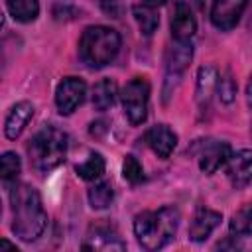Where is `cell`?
I'll use <instances>...</instances> for the list:
<instances>
[{"instance_id":"cell-1","label":"cell","mask_w":252,"mask_h":252,"mask_svg":"<svg viewBox=\"0 0 252 252\" xmlns=\"http://www.w3.org/2000/svg\"><path fill=\"white\" fill-rule=\"evenodd\" d=\"M10 205H12V230L24 242H32L41 236L47 215L43 211L39 193L28 183H16L10 189Z\"/></svg>"},{"instance_id":"cell-2","label":"cell","mask_w":252,"mask_h":252,"mask_svg":"<svg viewBox=\"0 0 252 252\" xmlns=\"http://www.w3.org/2000/svg\"><path fill=\"white\" fill-rule=\"evenodd\" d=\"M179 226V211L175 207H161L158 211H144L134 219V234L142 248L159 250L167 246Z\"/></svg>"},{"instance_id":"cell-3","label":"cell","mask_w":252,"mask_h":252,"mask_svg":"<svg viewBox=\"0 0 252 252\" xmlns=\"http://www.w3.org/2000/svg\"><path fill=\"white\" fill-rule=\"evenodd\" d=\"M67 134L55 126H43L28 144V156L33 169L47 173L61 165L67 156Z\"/></svg>"},{"instance_id":"cell-4","label":"cell","mask_w":252,"mask_h":252,"mask_svg":"<svg viewBox=\"0 0 252 252\" xmlns=\"http://www.w3.org/2000/svg\"><path fill=\"white\" fill-rule=\"evenodd\" d=\"M120 51V35L106 26H89L79 39V57L93 69H100L114 61Z\"/></svg>"},{"instance_id":"cell-5","label":"cell","mask_w":252,"mask_h":252,"mask_svg":"<svg viewBox=\"0 0 252 252\" xmlns=\"http://www.w3.org/2000/svg\"><path fill=\"white\" fill-rule=\"evenodd\" d=\"M120 100L124 114L130 124H142L148 118V100H150V83L142 77H136L124 85L120 91Z\"/></svg>"},{"instance_id":"cell-6","label":"cell","mask_w":252,"mask_h":252,"mask_svg":"<svg viewBox=\"0 0 252 252\" xmlns=\"http://www.w3.org/2000/svg\"><path fill=\"white\" fill-rule=\"evenodd\" d=\"M199 148V167L203 173L213 175L222 163L228 161L230 158V146L226 142H215V140H199L195 144Z\"/></svg>"},{"instance_id":"cell-7","label":"cell","mask_w":252,"mask_h":252,"mask_svg":"<svg viewBox=\"0 0 252 252\" xmlns=\"http://www.w3.org/2000/svg\"><path fill=\"white\" fill-rule=\"evenodd\" d=\"M87 94V85L83 79L77 77H65L55 91V104L61 114H71Z\"/></svg>"},{"instance_id":"cell-8","label":"cell","mask_w":252,"mask_h":252,"mask_svg":"<svg viewBox=\"0 0 252 252\" xmlns=\"http://www.w3.org/2000/svg\"><path fill=\"white\" fill-rule=\"evenodd\" d=\"M244 8L246 0H215L211 8V22L217 30L228 32L238 24Z\"/></svg>"},{"instance_id":"cell-9","label":"cell","mask_w":252,"mask_h":252,"mask_svg":"<svg viewBox=\"0 0 252 252\" xmlns=\"http://www.w3.org/2000/svg\"><path fill=\"white\" fill-rule=\"evenodd\" d=\"M226 175L236 189L252 183V150H240L236 154H230Z\"/></svg>"},{"instance_id":"cell-10","label":"cell","mask_w":252,"mask_h":252,"mask_svg":"<svg viewBox=\"0 0 252 252\" xmlns=\"http://www.w3.org/2000/svg\"><path fill=\"white\" fill-rule=\"evenodd\" d=\"M144 140H146V144L154 150V154H158V156L163 158V159L169 158L171 152H173L175 146H177V136H175V132H173L169 126H165V124H156V126H152V128L146 132Z\"/></svg>"},{"instance_id":"cell-11","label":"cell","mask_w":252,"mask_h":252,"mask_svg":"<svg viewBox=\"0 0 252 252\" xmlns=\"http://www.w3.org/2000/svg\"><path fill=\"white\" fill-rule=\"evenodd\" d=\"M222 215L211 209H199L189 224V238L193 242H203L209 238V234L220 224Z\"/></svg>"},{"instance_id":"cell-12","label":"cell","mask_w":252,"mask_h":252,"mask_svg":"<svg viewBox=\"0 0 252 252\" xmlns=\"http://www.w3.org/2000/svg\"><path fill=\"white\" fill-rule=\"evenodd\" d=\"M195 32H197V22L191 8L185 2H177L171 20V35L177 41H189Z\"/></svg>"},{"instance_id":"cell-13","label":"cell","mask_w":252,"mask_h":252,"mask_svg":"<svg viewBox=\"0 0 252 252\" xmlns=\"http://www.w3.org/2000/svg\"><path fill=\"white\" fill-rule=\"evenodd\" d=\"M32 116H33L32 102L22 100V102L14 104L10 108V112H8V116H6V122H4V134H6V138L8 140H16L24 132V128L28 126V122L32 120Z\"/></svg>"},{"instance_id":"cell-14","label":"cell","mask_w":252,"mask_h":252,"mask_svg":"<svg viewBox=\"0 0 252 252\" xmlns=\"http://www.w3.org/2000/svg\"><path fill=\"white\" fill-rule=\"evenodd\" d=\"M217 85H219V75H217V69L211 67V65H205L199 69V75H197V89H195V94H197V102L201 108L209 106L215 91H217Z\"/></svg>"},{"instance_id":"cell-15","label":"cell","mask_w":252,"mask_h":252,"mask_svg":"<svg viewBox=\"0 0 252 252\" xmlns=\"http://www.w3.org/2000/svg\"><path fill=\"white\" fill-rule=\"evenodd\" d=\"M83 248L91 250H124V242L118 238V234L110 226H94V230L89 234V240L83 244Z\"/></svg>"},{"instance_id":"cell-16","label":"cell","mask_w":252,"mask_h":252,"mask_svg":"<svg viewBox=\"0 0 252 252\" xmlns=\"http://www.w3.org/2000/svg\"><path fill=\"white\" fill-rule=\"evenodd\" d=\"M193 57V47L189 41H177L169 47L167 51V75H181L185 67L191 63Z\"/></svg>"},{"instance_id":"cell-17","label":"cell","mask_w":252,"mask_h":252,"mask_svg":"<svg viewBox=\"0 0 252 252\" xmlns=\"http://www.w3.org/2000/svg\"><path fill=\"white\" fill-rule=\"evenodd\" d=\"M116 100V83L112 79H102L93 89V106L96 110H108Z\"/></svg>"},{"instance_id":"cell-18","label":"cell","mask_w":252,"mask_h":252,"mask_svg":"<svg viewBox=\"0 0 252 252\" xmlns=\"http://www.w3.org/2000/svg\"><path fill=\"white\" fill-rule=\"evenodd\" d=\"M8 12L18 22H33L39 14V0H6Z\"/></svg>"},{"instance_id":"cell-19","label":"cell","mask_w":252,"mask_h":252,"mask_svg":"<svg viewBox=\"0 0 252 252\" xmlns=\"http://www.w3.org/2000/svg\"><path fill=\"white\" fill-rule=\"evenodd\" d=\"M134 18L140 26V32L144 35H152L156 30H158V24H159V16H158V10L150 4H136L134 6Z\"/></svg>"},{"instance_id":"cell-20","label":"cell","mask_w":252,"mask_h":252,"mask_svg":"<svg viewBox=\"0 0 252 252\" xmlns=\"http://www.w3.org/2000/svg\"><path fill=\"white\" fill-rule=\"evenodd\" d=\"M228 228L234 236H252V203L244 205L232 215Z\"/></svg>"},{"instance_id":"cell-21","label":"cell","mask_w":252,"mask_h":252,"mask_svg":"<svg viewBox=\"0 0 252 252\" xmlns=\"http://www.w3.org/2000/svg\"><path fill=\"white\" fill-rule=\"evenodd\" d=\"M75 171L79 173V177H83L85 181H94L104 173V158L100 154H91L83 163H77Z\"/></svg>"},{"instance_id":"cell-22","label":"cell","mask_w":252,"mask_h":252,"mask_svg":"<svg viewBox=\"0 0 252 252\" xmlns=\"http://www.w3.org/2000/svg\"><path fill=\"white\" fill-rule=\"evenodd\" d=\"M114 199V189L108 181H100L94 183L89 189V203L93 209H106Z\"/></svg>"},{"instance_id":"cell-23","label":"cell","mask_w":252,"mask_h":252,"mask_svg":"<svg viewBox=\"0 0 252 252\" xmlns=\"http://www.w3.org/2000/svg\"><path fill=\"white\" fill-rule=\"evenodd\" d=\"M22 169V161L18 158V154L14 152H4L2 158H0V173H2V179L4 181H12L18 177Z\"/></svg>"},{"instance_id":"cell-24","label":"cell","mask_w":252,"mask_h":252,"mask_svg":"<svg viewBox=\"0 0 252 252\" xmlns=\"http://www.w3.org/2000/svg\"><path fill=\"white\" fill-rule=\"evenodd\" d=\"M122 175L126 181H130L132 185L140 183L144 179V171H142V165L140 161L134 158V156H126L124 158V163H122Z\"/></svg>"},{"instance_id":"cell-25","label":"cell","mask_w":252,"mask_h":252,"mask_svg":"<svg viewBox=\"0 0 252 252\" xmlns=\"http://www.w3.org/2000/svg\"><path fill=\"white\" fill-rule=\"evenodd\" d=\"M217 93H219V98L228 104L234 100V94H236V83L234 79L230 77V73H224L220 79H219V85H217Z\"/></svg>"},{"instance_id":"cell-26","label":"cell","mask_w":252,"mask_h":252,"mask_svg":"<svg viewBox=\"0 0 252 252\" xmlns=\"http://www.w3.org/2000/svg\"><path fill=\"white\" fill-rule=\"evenodd\" d=\"M98 4H100L102 12H104L106 16H110V18H120L122 6H120L118 0H98Z\"/></svg>"},{"instance_id":"cell-27","label":"cell","mask_w":252,"mask_h":252,"mask_svg":"<svg viewBox=\"0 0 252 252\" xmlns=\"http://www.w3.org/2000/svg\"><path fill=\"white\" fill-rule=\"evenodd\" d=\"M104 130H106V126H104V122H102V120H98V122H93V124H91V134H93V136H94V134L98 136V134H102Z\"/></svg>"},{"instance_id":"cell-28","label":"cell","mask_w":252,"mask_h":252,"mask_svg":"<svg viewBox=\"0 0 252 252\" xmlns=\"http://www.w3.org/2000/svg\"><path fill=\"white\" fill-rule=\"evenodd\" d=\"M246 100H248V106H252V77L246 85Z\"/></svg>"},{"instance_id":"cell-29","label":"cell","mask_w":252,"mask_h":252,"mask_svg":"<svg viewBox=\"0 0 252 252\" xmlns=\"http://www.w3.org/2000/svg\"><path fill=\"white\" fill-rule=\"evenodd\" d=\"M167 0H146V4H150V6H154V8H158V6H161V4H165Z\"/></svg>"}]
</instances>
